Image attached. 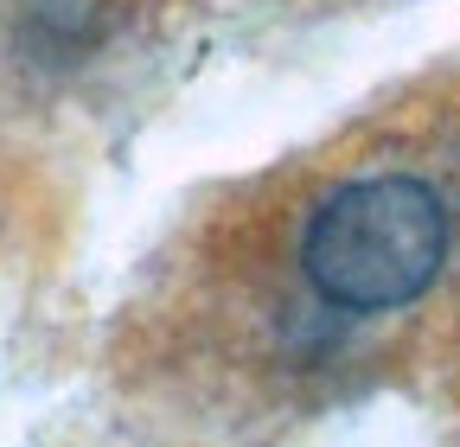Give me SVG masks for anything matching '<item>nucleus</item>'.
I'll list each match as a JSON object with an SVG mask.
<instances>
[{"label":"nucleus","mask_w":460,"mask_h":447,"mask_svg":"<svg viewBox=\"0 0 460 447\" xmlns=\"http://www.w3.org/2000/svg\"><path fill=\"white\" fill-rule=\"evenodd\" d=\"M115 371L205 434L460 377V58L205 192L147 256Z\"/></svg>","instance_id":"f257e3e1"}]
</instances>
